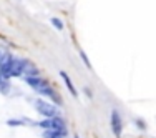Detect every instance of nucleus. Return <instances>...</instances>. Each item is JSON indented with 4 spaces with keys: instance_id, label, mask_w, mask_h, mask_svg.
<instances>
[{
    "instance_id": "1",
    "label": "nucleus",
    "mask_w": 156,
    "mask_h": 138,
    "mask_svg": "<svg viewBox=\"0 0 156 138\" xmlns=\"http://www.w3.org/2000/svg\"><path fill=\"white\" fill-rule=\"evenodd\" d=\"M27 83L30 85V87H32L35 92L42 93V95H47V96H50V98H53L55 102L58 103V96L53 93V90L50 88V85H48L47 82L43 80V78H40L38 75H37V77H27Z\"/></svg>"
},
{
    "instance_id": "2",
    "label": "nucleus",
    "mask_w": 156,
    "mask_h": 138,
    "mask_svg": "<svg viewBox=\"0 0 156 138\" xmlns=\"http://www.w3.org/2000/svg\"><path fill=\"white\" fill-rule=\"evenodd\" d=\"M40 126H42V128H45V130H48V132H57V133H63V135L66 133V130H65V122H63L60 117L47 118V120L40 122Z\"/></svg>"
},
{
    "instance_id": "3",
    "label": "nucleus",
    "mask_w": 156,
    "mask_h": 138,
    "mask_svg": "<svg viewBox=\"0 0 156 138\" xmlns=\"http://www.w3.org/2000/svg\"><path fill=\"white\" fill-rule=\"evenodd\" d=\"M33 103H35V108L38 110V113H42L43 117H47V118L60 117V115H58V110L51 105V103H47V102H43V100H35Z\"/></svg>"
},
{
    "instance_id": "4",
    "label": "nucleus",
    "mask_w": 156,
    "mask_h": 138,
    "mask_svg": "<svg viewBox=\"0 0 156 138\" xmlns=\"http://www.w3.org/2000/svg\"><path fill=\"white\" fill-rule=\"evenodd\" d=\"M25 63L23 60H18V58H13L12 57V62H10V70H9V78L10 77H18L25 68Z\"/></svg>"
},
{
    "instance_id": "5",
    "label": "nucleus",
    "mask_w": 156,
    "mask_h": 138,
    "mask_svg": "<svg viewBox=\"0 0 156 138\" xmlns=\"http://www.w3.org/2000/svg\"><path fill=\"white\" fill-rule=\"evenodd\" d=\"M111 130L116 136L121 135V130H123V125H121V117L116 110L111 111Z\"/></svg>"
},
{
    "instance_id": "6",
    "label": "nucleus",
    "mask_w": 156,
    "mask_h": 138,
    "mask_svg": "<svg viewBox=\"0 0 156 138\" xmlns=\"http://www.w3.org/2000/svg\"><path fill=\"white\" fill-rule=\"evenodd\" d=\"M60 77L63 78V82L66 83V87H68V90H70V93H72L73 96L76 95V90H75V87H73V83H72V80H70V77L66 75L65 72H60Z\"/></svg>"
},
{
    "instance_id": "7",
    "label": "nucleus",
    "mask_w": 156,
    "mask_h": 138,
    "mask_svg": "<svg viewBox=\"0 0 156 138\" xmlns=\"http://www.w3.org/2000/svg\"><path fill=\"white\" fill-rule=\"evenodd\" d=\"M65 135L63 133H57V132H48L45 130V133H43V138H63Z\"/></svg>"
},
{
    "instance_id": "8",
    "label": "nucleus",
    "mask_w": 156,
    "mask_h": 138,
    "mask_svg": "<svg viewBox=\"0 0 156 138\" xmlns=\"http://www.w3.org/2000/svg\"><path fill=\"white\" fill-rule=\"evenodd\" d=\"M51 24H53V27L55 28H58V30H62V28H63V24H62V20H60V18H51Z\"/></svg>"
},
{
    "instance_id": "9",
    "label": "nucleus",
    "mask_w": 156,
    "mask_h": 138,
    "mask_svg": "<svg viewBox=\"0 0 156 138\" xmlns=\"http://www.w3.org/2000/svg\"><path fill=\"white\" fill-rule=\"evenodd\" d=\"M2 58H3V55H2V52H0V60H2Z\"/></svg>"
},
{
    "instance_id": "10",
    "label": "nucleus",
    "mask_w": 156,
    "mask_h": 138,
    "mask_svg": "<svg viewBox=\"0 0 156 138\" xmlns=\"http://www.w3.org/2000/svg\"><path fill=\"white\" fill-rule=\"evenodd\" d=\"M76 138H78V136H76Z\"/></svg>"
}]
</instances>
